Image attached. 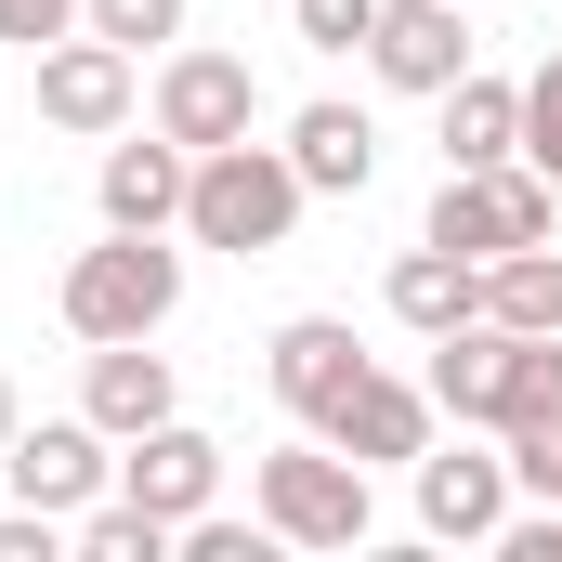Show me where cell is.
I'll list each match as a JSON object with an SVG mask.
<instances>
[{"label": "cell", "mask_w": 562, "mask_h": 562, "mask_svg": "<svg viewBox=\"0 0 562 562\" xmlns=\"http://www.w3.org/2000/svg\"><path fill=\"white\" fill-rule=\"evenodd\" d=\"M431 406L471 419V431H524L537 406H562V340H524V327H497V314L445 327V340H431Z\"/></svg>", "instance_id": "1"}, {"label": "cell", "mask_w": 562, "mask_h": 562, "mask_svg": "<svg viewBox=\"0 0 562 562\" xmlns=\"http://www.w3.org/2000/svg\"><path fill=\"white\" fill-rule=\"evenodd\" d=\"M301 196H314V183L288 170V144H210V157H196V183H183V236H196V249L262 262V249H288Z\"/></svg>", "instance_id": "2"}, {"label": "cell", "mask_w": 562, "mask_h": 562, "mask_svg": "<svg viewBox=\"0 0 562 562\" xmlns=\"http://www.w3.org/2000/svg\"><path fill=\"white\" fill-rule=\"evenodd\" d=\"M170 314H183V249H157V236L105 223V249L66 262V327L79 340H157Z\"/></svg>", "instance_id": "3"}, {"label": "cell", "mask_w": 562, "mask_h": 562, "mask_svg": "<svg viewBox=\"0 0 562 562\" xmlns=\"http://www.w3.org/2000/svg\"><path fill=\"white\" fill-rule=\"evenodd\" d=\"M249 484H262V524H276L288 550H367V524H380V510H367V471H353L327 431L276 445Z\"/></svg>", "instance_id": "4"}, {"label": "cell", "mask_w": 562, "mask_h": 562, "mask_svg": "<svg viewBox=\"0 0 562 562\" xmlns=\"http://www.w3.org/2000/svg\"><path fill=\"white\" fill-rule=\"evenodd\" d=\"M562 223V183L550 170H524V157H497V170H445V196H431V249H458V262H497V249H537Z\"/></svg>", "instance_id": "5"}, {"label": "cell", "mask_w": 562, "mask_h": 562, "mask_svg": "<svg viewBox=\"0 0 562 562\" xmlns=\"http://www.w3.org/2000/svg\"><path fill=\"white\" fill-rule=\"evenodd\" d=\"M144 119L210 157V144H249V132H262V79H249V53H170L157 92H144Z\"/></svg>", "instance_id": "6"}, {"label": "cell", "mask_w": 562, "mask_h": 562, "mask_svg": "<svg viewBox=\"0 0 562 562\" xmlns=\"http://www.w3.org/2000/svg\"><path fill=\"white\" fill-rule=\"evenodd\" d=\"M132 105H144V79H132V53H119V40L66 26V40L40 53V119H53V132L119 144V132H132Z\"/></svg>", "instance_id": "7"}, {"label": "cell", "mask_w": 562, "mask_h": 562, "mask_svg": "<svg viewBox=\"0 0 562 562\" xmlns=\"http://www.w3.org/2000/svg\"><path fill=\"white\" fill-rule=\"evenodd\" d=\"M510 445L484 458V445H419V537L445 550H497V524H510Z\"/></svg>", "instance_id": "8"}, {"label": "cell", "mask_w": 562, "mask_h": 562, "mask_svg": "<svg viewBox=\"0 0 562 562\" xmlns=\"http://www.w3.org/2000/svg\"><path fill=\"white\" fill-rule=\"evenodd\" d=\"M367 367H380V353H367L340 314H288V327H276V353H262V380H276V406H288L301 431H327V419H340Z\"/></svg>", "instance_id": "9"}, {"label": "cell", "mask_w": 562, "mask_h": 562, "mask_svg": "<svg viewBox=\"0 0 562 562\" xmlns=\"http://www.w3.org/2000/svg\"><path fill=\"white\" fill-rule=\"evenodd\" d=\"M0 471H13V497H26V510H66V524H79V510L119 484V458H105V431H92V419H40V431L13 419Z\"/></svg>", "instance_id": "10"}, {"label": "cell", "mask_w": 562, "mask_h": 562, "mask_svg": "<svg viewBox=\"0 0 562 562\" xmlns=\"http://www.w3.org/2000/svg\"><path fill=\"white\" fill-rule=\"evenodd\" d=\"M367 66H380L393 92H431V105H445V79H471V0H380Z\"/></svg>", "instance_id": "11"}, {"label": "cell", "mask_w": 562, "mask_h": 562, "mask_svg": "<svg viewBox=\"0 0 562 562\" xmlns=\"http://www.w3.org/2000/svg\"><path fill=\"white\" fill-rule=\"evenodd\" d=\"M119 497H144L157 524H196L210 497H223V445L196 419H157V431H132L119 445Z\"/></svg>", "instance_id": "12"}, {"label": "cell", "mask_w": 562, "mask_h": 562, "mask_svg": "<svg viewBox=\"0 0 562 562\" xmlns=\"http://www.w3.org/2000/svg\"><path fill=\"white\" fill-rule=\"evenodd\" d=\"M431 419H445V406H431V380H393V367H367V380H353V406L327 419V445H340L353 471H419Z\"/></svg>", "instance_id": "13"}, {"label": "cell", "mask_w": 562, "mask_h": 562, "mask_svg": "<svg viewBox=\"0 0 562 562\" xmlns=\"http://www.w3.org/2000/svg\"><path fill=\"white\" fill-rule=\"evenodd\" d=\"M183 183H196V144H170L157 119H144V144H105V170H92V196H105L119 236H170L183 223Z\"/></svg>", "instance_id": "14"}, {"label": "cell", "mask_w": 562, "mask_h": 562, "mask_svg": "<svg viewBox=\"0 0 562 562\" xmlns=\"http://www.w3.org/2000/svg\"><path fill=\"white\" fill-rule=\"evenodd\" d=\"M79 419L105 431V445H132V431L183 419V393H170V353H144V340H92V380H79Z\"/></svg>", "instance_id": "15"}, {"label": "cell", "mask_w": 562, "mask_h": 562, "mask_svg": "<svg viewBox=\"0 0 562 562\" xmlns=\"http://www.w3.org/2000/svg\"><path fill=\"white\" fill-rule=\"evenodd\" d=\"M288 170H301L314 196H367V183H380V119H367V105H301V119H288Z\"/></svg>", "instance_id": "16"}, {"label": "cell", "mask_w": 562, "mask_h": 562, "mask_svg": "<svg viewBox=\"0 0 562 562\" xmlns=\"http://www.w3.org/2000/svg\"><path fill=\"white\" fill-rule=\"evenodd\" d=\"M380 301H393V327H419V340H445V327H471V314H484V262H458V249H406V262H393V288H380Z\"/></svg>", "instance_id": "17"}, {"label": "cell", "mask_w": 562, "mask_h": 562, "mask_svg": "<svg viewBox=\"0 0 562 562\" xmlns=\"http://www.w3.org/2000/svg\"><path fill=\"white\" fill-rule=\"evenodd\" d=\"M524 157V79H445V170H497Z\"/></svg>", "instance_id": "18"}, {"label": "cell", "mask_w": 562, "mask_h": 562, "mask_svg": "<svg viewBox=\"0 0 562 562\" xmlns=\"http://www.w3.org/2000/svg\"><path fill=\"white\" fill-rule=\"evenodd\" d=\"M484 314H497V327H524V340H562V262H550V236L484 262Z\"/></svg>", "instance_id": "19"}, {"label": "cell", "mask_w": 562, "mask_h": 562, "mask_svg": "<svg viewBox=\"0 0 562 562\" xmlns=\"http://www.w3.org/2000/svg\"><path fill=\"white\" fill-rule=\"evenodd\" d=\"M66 537H79V562H170V550H183V524H157L144 497H92Z\"/></svg>", "instance_id": "20"}, {"label": "cell", "mask_w": 562, "mask_h": 562, "mask_svg": "<svg viewBox=\"0 0 562 562\" xmlns=\"http://www.w3.org/2000/svg\"><path fill=\"white\" fill-rule=\"evenodd\" d=\"M79 26L119 53H157V40H183V0H79Z\"/></svg>", "instance_id": "21"}, {"label": "cell", "mask_w": 562, "mask_h": 562, "mask_svg": "<svg viewBox=\"0 0 562 562\" xmlns=\"http://www.w3.org/2000/svg\"><path fill=\"white\" fill-rule=\"evenodd\" d=\"M497 445H510V484H524V497H562V406H537V419L497 431Z\"/></svg>", "instance_id": "22"}, {"label": "cell", "mask_w": 562, "mask_h": 562, "mask_svg": "<svg viewBox=\"0 0 562 562\" xmlns=\"http://www.w3.org/2000/svg\"><path fill=\"white\" fill-rule=\"evenodd\" d=\"M288 26H301V53H367L380 0H288Z\"/></svg>", "instance_id": "23"}, {"label": "cell", "mask_w": 562, "mask_h": 562, "mask_svg": "<svg viewBox=\"0 0 562 562\" xmlns=\"http://www.w3.org/2000/svg\"><path fill=\"white\" fill-rule=\"evenodd\" d=\"M524 170H550V183H562V53L524 79Z\"/></svg>", "instance_id": "24"}, {"label": "cell", "mask_w": 562, "mask_h": 562, "mask_svg": "<svg viewBox=\"0 0 562 562\" xmlns=\"http://www.w3.org/2000/svg\"><path fill=\"white\" fill-rule=\"evenodd\" d=\"M262 550H276V524H223V510L183 524V562H262Z\"/></svg>", "instance_id": "25"}, {"label": "cell", "mask_w": 562, "mask_h": 562, "mask_svg": "<svg viewBox=\"0 0 562 562\" xmlns=\"http://www.w3.org/2000/svg\"><path fill=\"white\" fill-rule=\"evenodd\" d=\"M66 26H79V0H0V40H13V53H53Z\"/></svg>", "instance_id": "26"}, {"label": "cell", "mask_w": 562, "mask_h": 562, "mask_svg": "<svg viewBox=\"0 0 562 562\" xmlns=\"http://www.w3.org/2000/svg\"><path fill=\"white\" fill-rule=\"evenodd\" d=\"M66 550V510H26V497H13V510H0V562H53Z\"/></svg>", "instance_id": "27"}, {"label": "cell", "mask_w": 562, "mask_h": 562, "mask_svg": "<svg viewBox=\"0 0 562 562\" xmlns=\"http://www.w3.org/2000/svg\"><path fill=\"white\" fill-rule=\"evenodd\" d=\"M497 562H562V497L550 510H510V524H497Z\"/></svg>", "instance_id": "28"}, {"label": "cell", "mask_w": 562, "mask_h": 562, "mask_svg": "<svg viewBox=\"0 0 562 562\" xmlns=\"http://www.w3.org/2000/svg\"><path fill=\"white\" fill-rule=\"evenodd\" d=\"M0 445H13V380H0Z\"/></svg>", "instance_id": "29"}]
</instances>
